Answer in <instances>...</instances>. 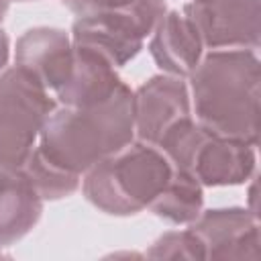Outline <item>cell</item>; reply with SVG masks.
Segmentation results:
<instances>
[{
	"label": "cell",
	"mask_w": 261,
	"mask_h": 261,
	"mask_svg": "<svg viewBox=\"0 0 261 261\" xmlns=\"http://www.w3.org/2000/svg\"><path fill=\"white\" fill-rule=\"evenodd\" d=\"M202 51L198 31L179 10H167L151 33L149 53L163 73L190 77L202 59Z\"/></svg>",
	"instance_id": "8fae6325"
},
{
	"label": "cell",
	"mask_w": 261,
	"mask_h": 261,
	"mask_svg": "<svg viewBox=\"0 0 261 261\" xmlns=\"http://www.w3.org/2000/svg\"><path fill=\"white\" fill-rule=\"evenodd\" d=\"M173 165L155 147L130 141L84 173L82 190L90 204L112 216L137 214L155 200L171 177Z\"/></svg>",
	"instance_id": "3957f363"
},
{
	"label": "cell",
	"mask_w": 261,
	"mask_h": 261,
	"mask_svg": "<svg viewBox=\"0 0 261 261\" xmlns=\"http://www.w3.org/2000/svg\"><path fill=\"white\" fill-rule=\"evenodd\" d=\"M116 67L100 55L73 47L69 77L55 92L63 106H94L108 100L120 86Z\"/></svg>",
	"instance_id": "4fadbf2b"
},
{
	"label": "cell",
	"mask_w": 261,
	"mask_h": 261,
	"mask_svg": "<svg viewBox=\"0 0 261 261\" xmlns=\"http://www.w3.org/2000/svg\"><path fill=\"white\" fill-rule=\"evenodd\" d=\"M157 149L175 169L192 173L206 188L245 184L257 163L255 145L214 135L194 116L173 124Z\"/></svg>",
	"instance_id": "277c9868"
},
{
	"label": "cell",
	"mask_w": 261,
	"mask_h": 261,
	"mask_svg": "<svg viewBox=\"0 0 261 261\" xmlns=\"http://www.w3.org/2000/svg\"><path fill=\"white\" fill-rule=\"evenodd\" d=\"M135 135L139 141L155 145L179 120L192 116L190 88L184 77L159 73L133 92Z\"/></svg>",
	"instance_id": "ba28073f"
},
{
	"label": "cell",
	"mask_w": 261,
	"mask_h": 261,
	"mask_svg": "<svg viewBox=\"0 0 261 261\" xmlns=\"http://www.w3.org/2000/svg\"><path fill=\"white\" fill-rule=\"evenodd\" d=\"M73 45L65 31L35 27L22 33L14 49V65L35 77L45 90L57 92L69 77Z\"/></svg>",
	"instance_id": "30bf717a"
},
{
	"label": "cell",
	"mask_w": 261,
	"mask_h": 261,
	"mask_svg": "<svg viewBox=\"0 0 261 261\" xmlns=\"http://www.w3.org/2000/svg\"><path fill=\"white\" fill-rule=\"evenodd\" d=\"M130 141H135L133 90L120 82L116 92L100 104L55 108L35 149L53 165L82 177Z\"/></svg>",
	"instance_id": "7a4b0ae2"
},
{
	"label": "cell",
	"mask_w": 261,
	"mask_h": 261,
	"mask_svg": "<svg viewBox=\"0 0 261 261\" xmlns=\"http://www.w3.org/2000/svg\"><path fill=\"white\" fill-rule=\"evenodd\" d=\"M261 65L251 49H214L190 73L196 120L214 135L257 147Z\"/></svg>",
	"instance_id": "6da1fadb"
},
{
	"label": "cell",
	"mask_w": 261,
	"mask_h": 261,
	"mask_svg": "<svg viewBox=\"0 0 261 261\" xmlns=\"http://www.w3.org/2000/svg\"><path fill=\"white\" fill-rule=\"evenodd\" d=\"M192 232L200 239L206 259H253L259 251L257 214L249 208H210L190 222Z\"/></svg>",
	"instance_id": "9c48e42d"
},
{
	"label": "cell",
	"mask_w": 261,
	"mask_h": 261,
	"mask_svg": "<svg viewBox=\"0 0 261 261\" xmlns=\"http://www.w3.org/2000/svg\"><path fill=\"white\" fill-rule=\"evenodd\" d=\"M8 55H10V39H8V35L0 29V73L6 69Z\"/></svg>",
	"instance_id": "ac0fdd59"
},
{
	"label": "cell",
	"mask_w": 261,
	"mask_h": 261,
	"mask_svg": "<svg viewBox=\"0 0 261 261\" xmlns=\"http://www.w3.org/2000/svg\"><path fill=\"white\" fill-rule=\"evenodd\" d=\"M63 6H67L73 14L77 16H88V14H100L108 10H118L133 0H61Z\"/></svg>",
	"instance_id": "e0dca14e"
},
{
	"label": "cell",
	"mask_w": 261,
	"mask_h": 261,
	"mask_svg": "<svg viewBox=\"0 0 261 261\" xmlns=\"http://www.w3.org/2000/svg\"><path fill=\"white\" fill-rule=\"evenodd\" d=\"M55 108L49 90L20 67L0 73V167L22 169Z\"/></svg>",
	"instance_id": "5b68a950"
},
{
	"label": "cell",
	"mask_w": 261,
	"mask_h": 261,
	"mask_svg": "<svg viewBox=\"0 0 261 261\" xmlns=\"http://www.w3.org/2000/svg\"><path fill=\"white\" fill-rule=\"evenodd\" d=\"M181 12L210 51L259 47L261 0H192Z\"/></svg>",
	"instance_id": "52a82bcc"
},
{
	"label": "cell",
	"mask_w": 261,
	"mask_h": 261,
	"mask_svg": "<svg viewBox=\"0 0 261 261\" xmlns=\"http://www.w3.org/2000/svg\"><path fill=\"white\" fill-rule=\"evenodd\" d=\"M41 212L43 200L22 169L0 167V249L27 237Z\"/></svg>",
	"instance_id": "7c38bea8"
},
{
	"label": "cell",
	"mask_w": 261,
	"mask_h": 261,
	"mask_svg": "<svg viewBox=\"0 0 261 261\" xmlns=\"http://www.w3.org/2000/svg\"><path fill=\"white\" fill-rule=\"evenodd\" d=\"M202 188L204 186L192 173L173 167L171 177L167 179L163 190L155 196V200L149 204V210L171 224H190L202 212L204 206Z\"/></svg>",
	"instance_id": "5bb4252c"
},
{
	"label": "cell",
	"mask_w": 261,
	"mask_h": 261,
	"mask_svg": "<svg viewBox=\"0 0 261 261\" xmlns=\"http://www.w3.org/2000/svg\"><path fill=\"white\" fill-rule=\"evenodd\" d=\"M22 173L33 184V188L37 190L41 200L67 198L80 188V181H82L80 175L67 173L61 167H57L51 161H47L37 149H33V153L27 159V163L22 165Z\"/></svg>",
	"instance_id": "9a60e30c"
},
{
	"label": "cell",
	"mask_w": 261,
	"mask_h": 261,
	"mask_svg": "<svg viewBox=\"0 0 261 261\" xmlns=\"http://www.w3.org/2000/svg\"><path fill=\"white\" fill-rule=\"evenodd\" d=\"M8 6H10V0H0V22H2L4 14L8 12Z\"/></svg>",
	"instance_id": "d6986e66"
},
{
	"label": "cell",
	"mask_w": 261,
	"mask_h": 261,
	"mask_svg": "<svg viewBox=\"0 0 261 261\" xmlns=\"http://www.w3.org/2000/svg\"><path fill=\"white\" fill-rule=\"evenodd\" d=\"M147 257L151 259H206V253H204L200 239L192 232V228H186V230H169L161 234L147 251Z\"/></svg>",
	"instance_id": "2e32d148"
},
{
	"label": "cell",
	"mask_w": 261,
	"mask_h": 261,
	"mask_svg": "<svg viewBox=\"0 0 261 261\" xmlns=\"http://www.w3.org/2000/svg\"><path fill=\"white\" fill-rule=\"evenodd\" d=\"M18 2H27V0H18Z\"/></svg>",
	"instance_id": "ffe728a7"
},
{
	"label": "cell",
	"mask_w": 261,
	"mask_h": 261,
	"mask_svg": "<svg viewBox=\"0 0 261 261\" xmlns=\"http://www.w3.org/2000/svg\"><path fill=\"white\" fill-rule=\"evenodd\" d=\"M165 12V0H133L118 10L77 16L71 27V45L100 55L112 67H122L139 55L143 41Z\"/></svg>",
	"instance_id": "8992f818"
}]
</instances>
